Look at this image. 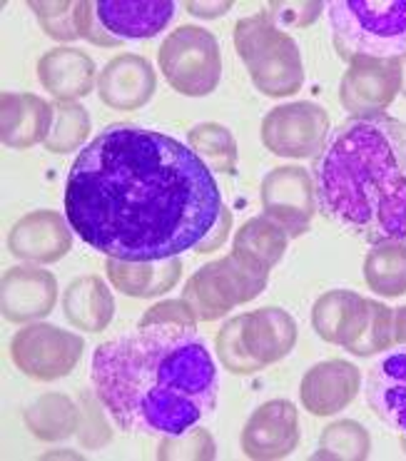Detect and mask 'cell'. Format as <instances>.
<instances>
[{"mask_svg":"<svg viewBox=\"0 0 406 461\" xmlns=\"http://www.w3.org/2000/svg\"><path fill=\"white\" fill-rule=\"evenodd\" d=\"M203 158L158 130H103L68 172L73 232L105 258L155 262L194 249L222 212Z\"/></svg>","mask_w":406,"mask_h":461,"instance_id":"cell-1","label":"cell"},{"mask_svg":"<svg viewBox=\"0 0 406 461\" xmlns=\"http://www.w3.org/2000/svg\"><path fill=\"white\" fill-rule=\"evenodd\" d=\"M90 382L122 431L177 437L212 414L217 366L197 327L150 324L97 344Z\"/></svg>","mask_w":406,"mask_h":461,"instance_id":"cell-2","label":"cell"},{"mask_svg":"<svg viewBox=\"0 0 406 461\" xmlns=\"http://www.w3.org/2000/svg\"><path fill=\"white\" fill-rule=\"evenodd\" d=\"M324 215L369 245L406 242V125L389 115L344 120L314 160Z\"/></svg>","mask_w":406,"mask_h":461,"instance_id":"cell-3","label":"cell"},{"mask_svg":"<svg viewBox=\"0 0 406 461\" xmlns=\"http://www.w3.org/2000/svg\"><path fill=\"white\" fill-rule=\"evenodd\" d=\"M327 18L334 50L344 63L406 55V0H331Z\"/></svg>","mask_w":406,"mask_h":461,"instance_id":"cell-4","label":"cell"},{"mask_svg":"<svg viewBox=\"0 0 406 461\" xmlns=\"http://www.w3.org/2000/svg\"><path fill=\"white\" fill-rule=\"evenodd\" d=\"M235 48L255 87L267 97H289L304 86L300 48L267 11L237 21Z\"/></svg>","mask_w":406,"mask_h":461,"instance_id":"cell-5","label":"cell"},{"mask_svg":"<svg viewBox=\"0 0 406 461\" xmlns=\"http://www.w3.org/2000/svg\"><path fill=\"white\" fill-rule=\"evenodd\" d=\"M267 282V272L252 267L232 252L197 269L185 285V300L190 302L200 322H214L239 304L257 300Z\"/></svg>","mask_w":406,"mask_h":461,"instance_id":"cell-6","label":"cell"},{"mask_svg":"<svg viewBox=\"0 0 406 461\" xmlns=\"http://www.w3.org/2000/svg\"><path fill=\"white\" fill-rule=\"evenodd\" d=\"M160 70L180 95L204 97L214 93L222 77V53L212 32L200 25L172 31L158 53Z\"/></svg>","mask_w":406,"mask_h":461,"instance_id":"cell-7","label":"cell"},{"mask_svg":"<svg viewBox=\"0 0 406 461\" xmlns=\"http://www.w3.org/2000/svg\"><path fill=\"white\" fill-rule=\"evenodd\" d=\"M80 334L65 332L55 324H28L11 342L13 365L35 382H55L68 376L83 357Z\"/></svg>","mask_w":406,"mask_h":461,"instance_id":"cell-8","label":"cell"},{"mask_svg":"<svg viewBox=\"0 0 406 461\" xmlns=\"http://www.w3.org/2000/svg\"><path fill=\"white\" fill-rule=\"evenodd\" d=\"M329 132L327 110L310 100H300L269 110L262 120L259 138L272 155L302 160L320 155Z\"/></svg>","mask_w":406,"mask_h":461,"instance_id":"cell-9","label":"cell"},{"mask_svg":"<svg viewBox=\"0 0 406 461\" xmlns=\"http://www.w3.org/2000/svg\"><path fill=\"white\" fill-rule=\"evenodd\" d=\"M401 93V58H354L339 83V103L352 118L384 115Z\"/></svg>","mask_w":406,"mask_h":461,"instance_id":"cell-10","label":"cell"},{"mask_svg":"<svg viewBox=\"0 0 406 461\" xmlns=\"http://www.w3.org/2000/svg\"><path fill=\"white\" fill-rule=\"evenodd\" d=\"M259 200L265 215L272 217L289 237L304 235L317 212L314 177L304 167H275L267 172L259 187Z\"/></svg>","mask_w":406,"mask_h":461,"instance_id":"cell-11","label":"cell"},{"mask_svg":"<svg viewBox=\"0 0 406 461\" xmlns=\"http://www.w3.org/2000/svg\"><path fill=\"white\" fill-rule=\"evenodd\" d=\"M242 451L247 459L277 461L287 459L300 444V414L287 399H272L252 411L247 419L242 437Z\"/></svg>","mask_w":406,"mask_h":461,"instance_id":"cell-12","label":"cell"},{"mask_svg":"<svg viewBox=\"0 0 406 461\" xmlns=\"http://www.w3.org/2000/svg\"><path fill=\"white\" fill-rule=\"evenodd\" d=\"M372 304L374 300H366L352 290H331L314 302L311 327L324 342L354 352V347L362 342L364 332L369 327Z\"/></svg>","mask_w":406,"mask_h":461,"instance_id":"cell-13","label":"cell"},{"mask_svg":"<svg viewBox=\"0 0 406 461\" xmlns=\"http://www.w3.org/2000/svg\"><path fill=\"white\" fill-rule=\"evenodd\" d=\"M73 227L68 217L53 210H38L21 217L8 235L13 258L35 265H53L63 259L73 247Z\"/></svg>","mask_w":406,"mask_h":461,"instance_id":"cell-14","label":"cell"},{"mask_svg":"<svg viewBox=\"0 0 406 461\" xmlns=\"http://www.w3.org/2000/svg\"><path fill=\"white\" fill-rule=\"evenodd\" d=\"M362 372L347 359H327L302 376L300 399L314 417H334L359 394Z\"/></svg>","mask_w":406,"mask_h":461,"instance_id":"cell-15","label":"cell"},{"mask_svg":"<svg viewBox=\"0 0 406 461\" xmlns=\"http://www.w3.org/2000/svg\"><path fill=\"white\" fill-rule=\"evenodd\" d=\"M58 302V279L38 267H11L3 275L0 312L13 324L43 320Z\"/></svg>","mask_w":406,"mask_h":461,"instance_id":"cell-16","label":"cell"},{"mask_svg":"<svg viewBox=\"0 0 406 461\" xmlns=\"http://www.w3.org/2000/svg\"><path fill=\"white\" fill-rule=\"evenodd\" d=\"M158 77L148 58L122 53L105 65L97 76V95L113 110H138L155 95Z\"/></svg>","mask_w":406,"mask_h":461,"instance_id":"cell-17","label":"cell"},{"mask_svg":"<svg viewBox=\"0 0 406 461\" xmlns=\"http://www.w3.org/2000/svg\"><path fill=\"white\" fill-rule=\"evenodd\" d=\"M366 404L399 434H406V344L389 349L366 375Z\"/></svg>","mask_w":406,"mask_h":461,"instance_id":"cell-18","label":"cell"},{"mask_svg":"<svg viewBox=\"0 0 406 461\" xmlns=\"http://www.w3.org/2000/svg\"><path fill=\"white\" fill-rule=\"evenodd\" d=\"M97 18L113 38L120 43L125 41H148L160 35L175 18L177 3H118V0H100L95 3Z\"/></svg>","mask_w":406,"mask_h":461,"instance_id":"cell-19","label":"cell"},{"mask_svg":"<svg viewBox=\"0 0 406 461\" xmlns=\"http://www.w3.org/2000/svg\"><path fill=\"white\" fill-rule=\"evenodd\" d=\"M0 113V138L11 150H28L45 142L53 125V103L31 93H3Z\"/></svg>","mask_w":406,"mask_h":461,"instance_id":"cell-20","label":"cell"},{"mask_svg":"<svg viewBox=\"0 0 406 461\" xmlns=\"http://www.w3.org/2000/svg\"><path fill=\"white\" fill-rule=\"evenodd\" d=\"M242 342L247 352L262 365H275L284 359L297 344V322L287 310L262 307L242 314Z\"/></svg>","mask_w":406,"mask_h":461,"instance_id":"cell-21","label":"cell"},{"mask_svg":"<svg viewBox=\"0 0 406 461\" xmlns=\"http://www.w3.org/2000/svg\"><path fill=\"white\" fill-rule=\"evenodd\" d=\"M105 272L110 285L125 297L150 300L160 297L180 282L182 259H155V262H128V259H105Z\"/></svg>","mask_w":406,"mask_h":461,"instance_id":"cell-22","label":"cell"},{"mask_svg":"<svg viewBox=\"0 0 406 461\" xmlns=\"http://www.w3.org/2000/svg\"><path fill=\"white\" fill-rule=\"evenodd\" d=\"M95 60L77 48H53L38 60L41 86L58 100H77L93 93Z\"/></svg>","mask_w":406,"mask_h":461,"instance_id":"cell-23","label":"cell"},{"mask_svg":"<svg viewBox=\"0 0 406 461\" xmlns=\"http://www.w3.org/2000/svg\"><path fill=\"white\" fill-rule=\"evenodd\" d=\"M63 314L76 330L87 334L105 332L115 317V297L95 275L77 277L68 285L63 297Z\"/></svg>","mask_w":406,"mask_h":461,"instance_id":"cell-24","label":"cell"},{"mask_svg":"<svg viewBox=\"0 0 406 461\" xmlns=\"http://www.w3.org/2000/svg\"><path fill=\"white\" fill-rule=\"evenodd\" d=\"M289 235L284 227H279L272 217L259 215L247 220L245 225L239 227L232 240V252L237 258L249 262L252 267L262 269V272H272L275 265L282 262L284 252H287Z\"/></svg>","mask_w":406,"mask_h":461,"instance_id":"cell-25","label":"cell"},{"mask_svg":"<svg viewBox=\"0 0 406 461\" xmlns=\"http://www.w3.org/2000/svg\"><path fill=\"white\" fill-rule=\"evenodd\" d=\"M28 429L43 441H63L80 429V411L65 394H43L25 409Z\"/></svg>","mask_w":406,"mask_h":461,"instance_id":"cell-26","label":"cell"},{"mask_svg":"<svg viewBox=\"0 0 406 461\" xmlns=\"http://www.w3.org/2000/svg\"><path fill=\"white\" fill-rule=\"evenodd\" d=\"M364 282L382 297H401L406 292V242H382L364 259Z\"/></svg>","mask_w":406,"mask_h":461,"instance_id":"cell-27","label":"cell"},{"mask_svg":"<svg viewBox=\"0 0 406 461\" xmlns=\"http://www.w3.org/2000/svg\"><path fill=\"white\" fill-rule=\"evenodd\" d=\"M187 142L212 172L235 175L237 140L220 122H200L187 132Z\"/></svg>","mask_w":406,"mask_h":461,"instance_id":"cell-28","label":"cell"},{"mask_svg":"<svg viewBox=\"0 0 406 461\" xmlns=\"http://www.w3.org/2000/svg\"><path fill=\"white\" fill-rule=\"evenodd\" d=\"M90 135V115L76 100H55L53 125L45 138V148L55 155L76 152Z\"/></svg>","mask_w":406,"mask_h":461,"instance_id":"cell-29","label":"cell"},{"mask_svg":"<svg viewBox=\"0 0 406 461\" xmlns=\"http://www.w3.org/2000/svg\"><path fill=\"white\" fill-rule=\"evenodd\" d=\"M369 449H372L369 431L354 419H342L321 431L317 459L362 461L369 456Z\"/></svg>","mask_w":406,"mask_h":461,"instance_id":"cell-30","label":"cell"},{"mask_svg":"<svg viewBox=\"0 0 406 461\" xmlns=\"http://www.w3.org/2000/svg\"><path fill=\"white\" fill-rule=\"evenodd\" d=\"M214 349H217V357L220 362L225 365L227 372L232 375H255L259 369H265L262 362H257L252 354L247 352L245 342H242V314L239 317H232L222 324V330L214 337Z\"/></svg>","mask_w":406,"mask_h":461,"instance_id":"cell-31","label":"cell"},{"mask_svg":"<svg viewBox=\"0 0 406 461\" xmlns=\"http://www.w3.org/2000/svg\"><path fill=\"white\" fill-rule=\"evenodd\" d=\"M28 8L35 13L41 28L53 41L73 43L80 38L76 28V3H38V0H31Z\"/></svg>","mask_w":406,"mask_h":461,"instance_id":"cell-32","label":"cell"},{"mask_svg":"<svg viewBox=\"0 0 406 461\" xmlns=\"http://www.w3.org/2000/svg\"><path fill=\"white\" fill-rule=\"evenodd\" d=\"M394 310L382 302L372 304V320L364 332L362 342L354 347V357H372V354L389 352L394 349Z\"/></svg>","mask_w":406,"mask_h":461,"instance_id":"cell-33","label":"cell"},{"mask_svg":"<svg viewBox=\"0 0 406 461\" xmlns=\"http://www.w3.org/2000/svg\"><path fill=\"white\" fill-rule=\"evenodd\" d=\"M214 439L207 429H190L160 441V459H214Z\"/></svg>","mask_w":406,"mask_h":461,"instance_id":"cell-34","label":"cell"},{"mask_svg":"<svg viewBox=\"0 0 406 461\" xmlns=\"http://www.w3.org/2000/svg\"><path fill=\"white\" fill-rule=\"evenodd\" d=\"M265 11L269 13V18L277 23L279 28H304L320 18L321 11H327L324 3H269Z\"/></svg>","mask_w":406,"mask_h":461,"instance_id":"cell-35","label":"cell"},{"mask_svg":"<svg viewBox=\"0 0 406 461\" xmlns=\"http://www.w3.org/2000/svg\"><path fill=\"white\" fill-rule=\"evenodd\" d=\"M76 28L77 35L87 43L100 45V48H118V45H122L118 38H113L103 28V23L97 18L95 3H90V0H77L76 3Z\"/></svg>","mask_w":406,"mask_h":461,"instance_id":"cell-36","label":"cell"},{"mask_svg":"<svg viewBox=\"0 0 406 461\" xmlns=\"http://www.w3.org/2000/svg\"><path fill=\"white\" fill-rule=\"evenodd\" d=\"M197 314L190 307V302L185 300H165L158 302L155 307L142 314L140 324L142 327H150V324H182V327H197Z\"/></svg>","mask_w":406,"mask_h":461,"instance_id":"cell-37","label":"cell"},{"mask_svg":"<svg viewBox=\"0 0 406 461\" xmlns=\"http://www.w3.org/2000/svg\"><path fill=\"white\" fill-rule=\"evenodd\" d=\"M230 230H232V212L227 210V204L222 207V212H220V217H217V222L212 225V230L207 232V237H204L200 245L194 247L193 252H197V255H204V252H214L217 247L225 245L227 235H230Z\"/></svg>","mask_w":406,"mask_h":461,"instance_id":"cell-38","label":"cell"},{"mask_svg":"<svg viewBox=\"0 0 406 461\" xmlns=\"http://www.w3.org/2000/svg\"><path fill=\"white\" fill-rule=\"evenodd\" d=\"M185 8L193 15H197V18L212 21V18H220V15H225L232 8V0H220V3H197V0H190V3H185Z\"/></svg>","mask_w":406,"mask_h":461,"instance_id":"cell-39","label":"cell"},{"mask_svg":"<svg viewBox=\"0 0 406 461\" xmlns=\"http://www.w3.org/2000/svg\"><path fill=\"white\" fill-rule=\"evenodd\" d=\"M394 342L396 347L406 344V307L394 310Z\"/></svg>","mask_w":406,"mask_h":461,"instance_id":"cell-40","label":"cell"},{"mask_svg":"<svg viewBox=\"0 0 406 461\" xmlns=\"http://www.w3.org/2000/svg\"><path fill=\"white\" fill-rule=\"evenodd\" d=\"M401 95H406V55H401Z\"/></svg>","mask_w":406,"mask_h":461,"instance_id":"cell-41","label":"cell"},{"mask_svg":"<svg viewBox=\"0 0 406 461\" xmlns=\"http://www.w3.org/2000/svg\"><path fill=\"white\" fill-rule=\"evenodd\" d=\"M399 437H401V447H404V451H406V434H399Z\"/></svg>","mask_w":406,"mask_h":461,"instance_id":"cell-42","label":"cell"}]
</instances>
